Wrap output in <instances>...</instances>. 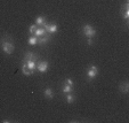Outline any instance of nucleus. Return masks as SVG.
Instances as JSON below:
<instances>
[{"label": "nucleus", "mask_w": 129, "mask_h": 123, "mask_svg": "<svg viewBox=\"0 0 129 123\" xmlns=\"http://www.w3.org/2000/svg\"><path fill=\"white\" fill-rule=\"evenodd\" d=\"M1 47H3V51L6 54H13V52L15 49L14 44L12 42H9V40H5V39L1 42Z\"/></svg>", "instance_id": "nucleus-1"}, {"label": "nucleus", "mask_w": 129, "mask_h": 123, "mask_svg": "<svg viewBox=\"0 0 129 123\" xmlns=\"http://www.w3.org/2000/svg\"><path fill=\"white\" fill-rule=\"evenodd\" d=\"M83 34H85L87 38H93V37H95V34H96V30L94 29L93 27L90 24H86V25H83Z\"/></svg>", "instance_id": "nucleus-2"}, {"label": "nucleus", "mask_w": 129, "mask_h": 123, "mask_svg": "<svg viewBox=\"0 0 129 123\" xmlns=\"http://www.w3.org/2000/svg\"><path fill=\"white\" fill-rule=\"evenodd\" d=\"M98 75V69L96 66H90L89 69L87 70V77L89 79H94Z\"/></svg>", "instance_id": "nucleus-3"}, {"label": "nucleus", "mask_w": 129, "mask_h": 123, "mask_svg": "<svg viewBox=\"0 0 129 123\" xmlns=\"http://www.w3.org/2000/svg\"><path fill=\"white\" fill-rule=\"evenodd\" d=\"M49 68V63L47 61H40L37 63V69L39 70L40 73H46Z\"/></svg>", "instance_id": "nucleus-4"}, {"label": "nucleus", "mask_w": 129, "mask_h": 123, "mask_svg": "<svg viewBox=\"0 0 129 123\" xmlns=\"http://www.w3.org/2000/svg\"><path fill=\"white\" fill-rule=\"evenodd\" d=\"M44 28L47 32H50V33H55V32H57V30H58V27H57L56 24H48V23H47Z\"/></svg>", "instance_id": "nucleus-5"}, {"label": "nucleus", "mask_w": 129, "mask_h": 123, "mask_svg": "<svg viewBox=\"0 0 129 123\" xmlns=\"http://www.w3.org/2000/svg\"><path fill=\"white\" fill-rule=\"evenodd\" d=\"M26 63V66L29 67L30 70L34 72L37 69V59H32V60H27V61H24Z\"/></svg>", "instance_id": "nucleus-6"}, {"label": "nucleus", "mask_w": 129, "mask_h": 123, "mask_svg": "<svg viewBox=\"0 0 129 123\" xmlns=\"http://www.w3.org/2000/svg\"><path fill=\"white\" fill-rule=\"evenodd\" d=\"M36 24L38 25V27H45V25L47 24V23H46V19H45L44 16H38L36 19Z\"/></svg>", "instance_id": "nucleus-7"}, {"label": "nucleus", "mask_w": 129, "mask_h": 123, "mask_svg": "<svg viewBox=\"0 0 129 123\" xmlns=\"http://www.w3.org/2000/svg\"><path fill=\"white\" fill-rule=\"evenodd\" d=\"M119 89H120V91H121L122 93H128V91H129L128 82H123V83H121L120 84V86H119Z\"/></svg>", "instance_id": "nucleus-8"}, {"label": "nucleus", "mask_w": 129, "mask_h": 123, "mask_svg": "<svg viewBox=\"0 0 129 123\" xmlns=\"http://www.w3.org/2000/svg\"><path fill=\"white\" fill-rule=\"evenodd\" d=\"M44 96L46 97L47 99H53V98H54V92H53V90H51L50 87H47V89H45Z\"/></svg>", "instance_id": "nucleus-9"}, {"label": "nucleus", "mask_w": 129, "mask_h": 123, "mask_svg": "<svg viewBox=\"0 0 129 123\" xmlns=\"http://www.w3.org/2000/svg\"><path fill=\"white\" fill-rule=\"evenodd\" d=\"M22 72H23V74L26 75V76H30V75L33 74V72H32V70H30L29 67L26 66V63H25V62H24V64L22 66Z\"/></svg>", "instance_id": "nucleus-10"}, {"label": "nucleus", "mask_w": 129, "mask_h": 123, "mask_svg": "<svg viewBox=\"0 0 129 123\" xmlns=\"http://www.w3.org/2000/svg\"><path fill=\"white\" fill-rule=\"evenodd\" d=\"M62 90H63L64 93L68 94V93H70V92L73 91V86H72V85H69L68 83H65V84L63 85V87H62Z\"/></svg>", "instance_id": "nucleus-11"}, {"label": "nucleus", "mask_w": 129, "mask_h": 123, "mask_svg": "<svg viewBox=\"0 0 129 123\" xmlns=\"http://www.w3.org/2000/svg\"><path fill=\"white\" fill-rule=\"evenodd\" d=\"M45 32H46L45 28H37L36 32H34V36H36V37H41V36L45 34Z\"/></svg>", "instance_id": "nucleus-12"}, {"label": "nucleus", "mask_w": 129, "mask_h": 123, "mask_svg": "<svg viewBox=\"0 0 129 123\" xmlns=\"http://www.w3.org/2000/svg\"><path fill=\"white\" fill-rule=\"evenodd\" d=\"M32 59H37V57L32 53V52H27L25 53V57H24V61H27V60H32Z\"/></svg>", "instance_id": "nucleus-13"}, {"label": "nucleus", "mask_w": 129, "mask_h": 123, "mask_svg": "<svg viewBox=\"0 0 129 123\" xmlns=\"http://www.w3.org/2000/svg\"><path fill=\"white\" fill-rule=\"evenodd\" d=\"M48 40H49V37H44V36H41V37H38V43H37V44L44 45V44H46Z\"/></svg>", "instance_id": "nucleus-14"}, {"label": "nucleus", "mask_w": 129, "mask_h": 123, "mask_svg": "<svg viewBox=\"0 0 129 123\" xmlns=\"http://www.w3.org/2000/svg\"><path fill=\"white\" fill-rule=\"evenodd\" d=\"M74 100H76V97L73 96L72 93H68V96H66V101H68L69 103H72V102H74Z\"/></svg>", "instance_id": "nucleus-15"}, {"label": "nucleus", "mask_w": 129, "mask_h": 123, "mask_svg": "<svg viewBox=\"0 0 129 123\" xmlns=\"http://www.w3.org/2000/svg\"><path fill=\"white\" fill-rule=\"evenodd\" d=\"M27 43H29L30 45H36L37 43H38V37H36V36H32V37H30L29 38V40H27Z\"/></svg>", "instance_id": "nucleus-16"}, {"label": "nucleus", "mask_w": 129, "mask_h": 123, "mask_svg": "<svg viewBox=\"0 0 129 123\" xmlns=\"http://www.w3.org/2000/svg\"><path fill=\"white\" fill-rule=\"evenodd\" d=\"M37 28H38V25H37V24H32L31 27H30V33H31V34H34V32H36Z\"/></svg>", "instance_id": "nucleus-17"}, {"label": "nucleus", "mask_w": 129, "mask_h": 123, "mask_svg": "<svg viewBox=\"0 0 129 123\" xmlns=\"http://www.w3.org/2000/svg\"><path fill=\"white\" fill-rule=\"evenodd\" d=\"M123 17H124V20H126V21H128V19H129V9H126Z\"/></svg>", "instance_id": "nucleus-18"}, {"label": "nucleus", "mask_w": 129, "mask_h": 123, "mask_svg": "<svg viewBox=\"0 0 129 123\" xmlns=\"http://www.w3.org/2000/svg\"><path fill=\"white\" fill-rule=\"evenodd\" d=\"M66 83H68L69 85H72V86H73V81H72L71 78H68V79H66Z\"/></svg>", "instance_id": "nucleus-19"}, {"label": "nucleus", "mask_w": 129, "mask_h": 123, "mask_svg": "<svg viewBox=\"0 0 129 123\" xmlns=\"http://www.w3.org/2000/svg\"><path fill=\"white\" fill-rule=\"evenodd\" d=\"M93 44V38H88V45Z\"/></svg>", "instance_id": "nucleus-20"}]
</instances>
